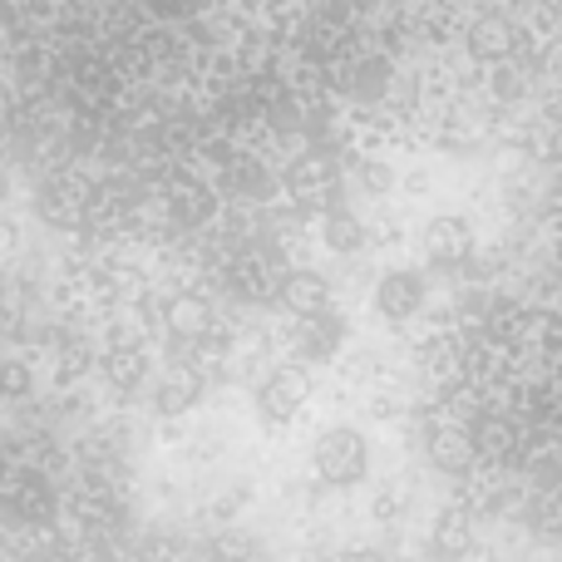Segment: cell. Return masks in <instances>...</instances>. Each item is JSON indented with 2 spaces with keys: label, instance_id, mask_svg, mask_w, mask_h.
Listing matches in <instances>:
<instances>
[{
  "label": "cell",
  "instance_id": "1",
  "mask_svg": "<svg viewBox=\"0 0 562 562\" xmlns=\"http://www.w3.org/2000/svg\"><path fill=\"white\" fill-rule=\"evenodd\" d=\"M311 464H316L321 484L356 488L360 479L370 474V445H366V435H360V429L336 425V429H326V435L316 439V449H311Z\"/></svg>",
  "mask_w": 562,
  "mask_h": 562
},
{
  "label": "cell",
  "instance_id": "2",
  "mask_svg": "<svg viewBox=\"0 0 562 562\" xmlns=\"http://www.w3.org/2000/svg\"><path fill=\"white\" fill-rule=\"evenodd\" d=\"M306 395H311L306 370L281 366V370L267 375V385L257 390V409H262V419H272V425H286V419L306 405Z\"/></svg>",
  "mask_w": 562,
  "mask_h": 562
},
{
  "label": "cell",
  "instance_id": "3",
  "mask_svg": "<svg viewBox=\"0 0 562 562\" xmlns=\"http://www.w3.org/2000/svg\"><path fill=\"white\" fill-rule=\"evenodd\" d=\"M375 306L385 321H409L419 306H425V277L409 272V267H395V272L380 277L375 286Z\"/></svg>",
  "mask_w": 562,
  "mask_h": 562
},
{
  "label": "cell",
  "instance_id": "4",
  "mask_svg": "<svg viewBox=\"0 0 562 562\" xmlns=\"http://www.w3.org/2000/svg\"><path fill=\"white\" fill-rule=\"evenodd\" d=\"M425 252H429V262H439V267H449V262H464L469 252H474V233H469V223L464 217H435L429 223V233H425Z\"/></svg>",
  "mask_w": 562,
  "mask_h": 562
},
{
  "label": "cell",
  "instance_id": "5",
  "mask_svg": "<svg viewBox=\"0 0 562 562\" xmlns=\"http://www.w3.org/2000/svg\"><path fill=\"white\" fill-rule=\"evenodd\" d=\"M281 301L296 316H321V311H330V286L321 272H291L286 286H281Z\"/></svg>",
  "mask_w": 562,
  "mask_h": 562
},
{
  "label": "cell",
  "instance_id": "6",
  "mask_svg": "<svg viewBox=\"0 0 562 562\" xmlns=\"http://www.w3.org/2000/svg\"><path fill=\"white\" fill-rule=\"evenodd\" d=\"M340 340H346V321H340V316H330V311H321V316H306V336H301V350H306L311 360H330Z\"/></svg>",
  "mask_w": 562,
  "mask_h": 562
},
{
  "label": "cell",
  "instance_id": "7",
  "mask_svg": "<svg viewBox=\"0 0 562 562\" xmlns=\"http://www.w3.org/2000/svg\"><path fill=\"white\" fill-rule=\"evenodd\" d=\"M198 395H203L198 375H164L154 390V409L158 415H183V409L198 405Z\"/></svg>",
  "mask_w": 562,
  "mask_h": 562
},
{
  "label": "cell",
  "instance_id": "8",
  "mask_svg": "<svg viewBox=\"0 0 562 562\" xmlns=\"http://www.w3.org/2000/svg\"><path fill=\"white\" fill-rule=\"evenodd\" d=\"M360 243H366V227H360L356 213H346V207L326 213V247L330 252H360Z\"/></svg>",
  "mask_w": 562,
  "mask_h": 562
},
{
  "label": "cell",
  "instance_id": "9",
  "mask_svg": "<svg viewBox=\"0 0 562 562\" xmlns=\"http://www.w3.org/2000/svg\"><path fill=\"white\" fill-rule=\"evenodd\" d=\"M25 390H30V370L20 360H5L0 366V395H25Z\"/></svg>",
  "mask_w": 562,
  "mask_h": 562
},
{
  "label": "cell",
  "instance_id": "10",
  "mask_svg": "<svg viewBox=\"0 0 562 562\" xmlns=\"http://www.w3.org/2000/svg\"><path fill=\"white\" fill-rule=\"evenodd\" d=\"M360 183L375 188V193H380V188H390V173H385L380 164H366V168H360Z\"/></svg>",
  "mask_w": 562,
  "mask_h": 562
},
{
  "label": "cell",
  "instance_id": "11",
  "mask_svg": "<svg viewBox=\"0 0 562 562\" xmlns=\"http://www.w3.org/2000/svg\"><path fill=\"white\" fill-rule=\"evenodd\" d=\"M173 321H178V330H188V326H203V311H198V306H188V301H178Z\"/></svg>",
  "mask_w": 562,
  "mask_h": 562
}]
</instances>
